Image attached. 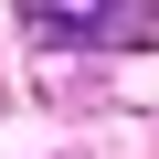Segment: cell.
Here are the masks:
<instances>
[{"mask_svg":"<svg viewBox=\"0 0 159 159\" xmlns=\"http://www.w3.org/2000/svg\"><path fill=\"white\" fill-rule=\"evenodd\" d=\"M21 21L43 43H96V53H138L159 43V0H21Z\"/></svg>","mask_w":159,"mask_h":159,"instance_id":"cell-1","label":"cell"}]
</instances>
